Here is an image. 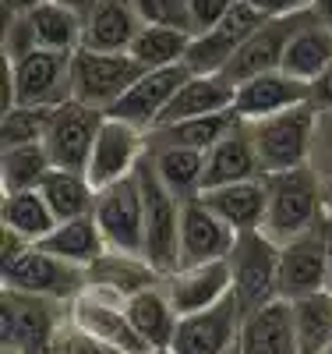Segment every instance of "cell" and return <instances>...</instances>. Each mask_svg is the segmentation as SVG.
Instances as JSON below:
<instances>
[{
    "instance_id": "6da1fadb",
    "label": "cell",
    "mask_w": 332,
    "mask_h": 354,
    "mask_svg": "<svg viewBox=\"0 0 332 354\" xmlns=\"http://www.w3.org/2000/svg\"><path fill=\"white\" fill-rule=\"evenodd\" d=\"M268 213L265 234L276 245H290L311 234L325 220V177L315 167H297L283 174H268Z\"/></svg>"
},
{
    "instance_id": "7a4b0ae2",
    "label": "cell",
    "mask_w": 332,
    "mask_h": 354,
    "mask_svg": "<svg viewBox=\"0 0 332 354\" xmlns=\"http://www.w3.org/2000/svg\"><path fill=\"white\" fill-rule=\"evenodd\" d=\"M75 100L71 82V53L57 50H36L21 61H4V110L14 106H64Z\"/></svg>"
},
{
    "instance_id": "3957f363",
    "label": "cell",
    "mask_w": 332,
    "mask_h": 354,
    "mask_svg": "<svg viewBox=\"0 0 332 354\" xmlns=\"http://www.w3.org/2000/svg\"><path fill=\"white\" fill-rule=\"evenodd\" d=\"M68 319H71V305L4 290L0 294V351L50 354Z\"/></svg>"
},
{
    "instance_id": "277c9868",
    "label": "cell",
    "mask_w": 332,
    "mask_h": 354,
    "mask_svg": "<svg viewBox=\"0 0 332 354\" xmlns=\"http://www.w3.org/2000/svg\"><path fill=\"white\" fill-rule=\"evenodd\" d=\"M135 181L141 188V205H145V262L153 266L159 277H170L180 270V202L153 170V163L141 160L135 170Z\"/></svg>"
},
{
    "instance_id": "5b68a950",
    "label": "cell",
    "mask_w": 332,
    "mask_h": 354,
    "mask_svg": "<svg viewBox=\"0 0 332 354\" xmlns=\"http://www.w3.org/2000/svg\"><path fill=\"white\" fill-rule=\"evenodd\" d=\"M318 113L311 103L283 110L276 117L251 124V142L262 163V174H283L297 167H311V145H315Z\"/></svg>"
},
{
    "instance_id": "8992f818",
    "label": "cell",
    "mask_w": 332,
    "mask_h": 354,
    "mask_svg": "<svg viewBox=\"0 0 332 354\" xmlns=\"http://www.w3.org/2000/svg\"><path fill=\"white\" fill-rule=\"evenodd\" d=\"M0 283H4V290H18V294H32V298L71 305L85 290V270L50 255L39 245H28L21 255L0 262Z\"/></svg>"
},
{
    "instance_id": "52a82bcc",
    "label": "cell",
    "mask_w": 332,
    "mask_h": 354,
    "mask_svg": "<svg viewBox=\"0 0 332 354\" xmlns=\"http://www.w3.org/2000/svg\"><path fill=\"white\" fill-rule=\"evenodd\" d=\"M226 266L233 277V298L244 315L280 298V245L265 230L240 234Z\"/></svg>"
},
{
    "instance_id": "ba28073f",
    "label": "cell",
    "mask_w": 332,
    "mask_h": 354,
    "mask_svg": "<svg viewBox=\"0 0 332 354\" xmlns=\"http://www.w3.org/2000/svg\"><path fill=\"white\" fill-rule=\"evenodd\" d=\"M145 75V68L131 53H96L78 46L71 53V82H75V100L110 113L124 93Z\"/></svg>"
},
{
    "instance_id": "9c48e42d",
    "label": "cell",
    "mask_w": 332,
    "mask_h": 354,
    "mask_svg": "<svg viewBox=\"0 0 332 354\" xmlns=\"http://www.w3.org/2000/svg\"><path fill=\"white\" fill-rule=\"evenodd\" d=\"M311 18V8L308 11H297V15H286V18H268L255 28V36L237 50V57L219 71V78L237 88L258 75H268V71H280L283 68V57H286V46L290 39L304 28V21Z\"/></svg>"
},
{
    "instance_id": "30bf717a",
    "label": "cell",
    "mask_w": 332,
    "mask_h": 354,
    "mask_svg": "<svg viewBox=\"0 0 332 354\" xmlns=\"http://www.w3.org/2000/svg\"><path fill=\"white\" fill-rule=\"evenodd\" d=\"M103 124H106V113L85 106L78 100L57 106L53 117H50L46 138H43L53 167L85 174L88 170V156H92V145H96Z\"/></svg>"
},
{
    "instance_id": "8fae6325",
    "label": "cell",
    "mask_w": 332,
    "mask_h": 354,
    "mask_svg": "<svg viewBox=\"0 0 332 354\" xmlns=\"http://www.w3.org/2000/svg\"><path fill=\"white\" fill-rule=\"evenodd\" d=\"M92 216L103 230L110 252H128V255L145 259V205H141V188L135 177L103 188L96 195Z\"/></svg>"
},
{
    "instance_id": "7c38bea8",
    "label": "cell",
    "mask_w": 332,
    "mask_h": 354,
    "mask_svg": "<svg viewBox=\"0 0 332 354\" xmlns=\"http://www.w3.org/2000/svg\"><path fill=\"white\" fill-rule=\"evenodd\" d=\"M240 330H244V308L230 294L226 301L180 319L170 351L173 354H237Z\"/></svg>"
},
{
    "instance_id": "4fadbf2b",
    "label": "cell",
    "mask_w": 332,
    "mask_h": 354,
    "mask_svg": "<svg viewBox=\"0 0 332 354\" xmlns=\"http://www.w3.org/2000/svg\"><path fill=\"white\" fill-rule=\"evenodd\" d=\"M145 153H148V135L145 131L106 117V124H103V131L92 145V156H88L85 177L92 181L96 192H103L110 185H120V181H128V177H135Z\"/></svg>"
},
{
    "instance_id": "5bb4252c",
    "label": "cell",
    "mask_w": 332,
    "mask_h": 354,
    "mask_svg": "<svg viewBox=\"0 0 332 354\" xmlns=\"http://www.w3.org/2000/svg\"><path fill=\"white\" fill-rule=\"evenodd\" d=\"M262 21H268V18H262L258 11H251L248 4H240V0H237V8L219 25H213L208 32H202V36L191 39L188 57H184L188 71L191 75H219L237 57V50L255 36V28Z\"/></svg>"
},
{
    "instance_id": "9a60e30c",
    "label": "cell",
    "mask_w": 332,
    "mask_h": 354,
    "mask_svg": "<svg viewBox=\"0 0 332 354\" xmlns=\"http://www.w3.org/2000/svg\"><path fill=\"white\" fill-rule=\"evenodd\" d=\"M329 287V255H325V220L311 234L290 245H280V298L300 301Z\"/></svg>"
},
{
    "instance_id": "2e32d148",
    "label": "cell",
    "mask_w": 332,
    "mask_h": 354,
    "mask_svg": "<svg viewBox=\"0 0 332 354\" xmlns=\"http://www.w3.org/2000/svg\"><path fill=\"white\" fill-rule=\"evenodd\" d=\"M188 78H191L188 64L145 71V75L128 88V93H124V100H120L106 117H113V121H124V124H131V128H138V131H145V135L156 131L163 110L170 106L173 93H177V88L184 85Z\"/></svg>"
},
{
    "instance_id": "e0dca14e",
    "label": "cell",
    "mask_w": 332,
    "mask_h": 354,
    "mask_svg": "<svg viewBox=\"0 0 332 354\" xmlns=\"http://www.w3.org/2000/svg\"><path fill=\"white\" fill-rule=\"evenodd\" d=\"M163 294L173 305V312L184 315H198L205 308H213L219 301H226L233 294V277L226 262H205V266H180L170 277H163Z\"/></svg>"
},
{
    "instance_id": "ac0fdd59",
    "label": "cell",
    "mask_w": 332,
    "mask_h": 354,
    "mask_svg": "<svg viewBox=\"0 0 332 354\" xmlns=\"http://www.w3.org/2000/svg\"><path fill=\"white\" fill-rule=\"evenodd\" d=\"M71 322L117 354H148L153 351L131 326L128 308L110 301V298H99L92 290H81V298L71 301Z\"/></svg>"
},
{
    "instance_id": "d6986e66",
    "label": "cell",
    "mask_w": 332,
    "mask_h": 354,
    "mask_svg": "<svg viewBox=\"0 0 332 354\" xmlns=\"http://www.w3.org/2000/svg\"><path fill=\"white\" fill-rule=\"evenodd\" d=\"M233 245H237V230L208 209L202 195L184 202V213H180V266L226 262Z\"/></svg>"
},
{
    "instance_id": "ffe728a7",
    "label": "cell",
    "mask_w": 332,
    "mask_h": 354,
    "mask_svg": "<svg viewBox=\"0 0 332 354\" xmlns=\"http://www.w3.org/2000/svg\"><path fill=\"white\" fill-rule=\"evenodd\" d=\"M308 93H311L308 82H300L286 71H268V75H258V78L233 88V113L240 117V121L255 124V121L276 117L283 110L304 106Z\"/></svg>"
},
{
    "instance_id": "44dd1931",
    "label": "cell",
    "mask_w": 332,
    "mask_h": 354,
    "mask_svg": "<svg viewBox=\"0 0 332 354\" xmlns=\"http://www.w3.org/2000/svg\"><path fill=\"white\" fill-rule=\"evenodd\" d=\"M163 277L148 266L141 255H128V252H106L103 259H96L85 270V290L110 298L117 305H128L135 294L159 287Z\"/></svg>"
},
{
    "instance_id": "7402d4cb",
    "label": "cell",
    "mask_w": 332,
    "mask_h": 354,
    "mask_svg": "<svg viewBox=\"0 0 332 354\" xmlns=\"http://www.w3.org/2000/svg\"><path fill=\"white\" fill-rule=\"evenodd\" d=\"M141 25L145 21L135 11L131 0H99V4L85 15L81 46L96 50V53H131Z\"/></svg>"
},
{
    "instance_id": "603a6c76",
    "label": "cell",
    "mask_w": 332,
    "mask_h": 354,
    "mask_svg": "<svg viewBox=\"0 0 332 354\" xmlns=\"http://www.w3.org/2000/svg\"><path fill=\"white\" fill-rule=\"evenodd\" d=\"M255 177H265V174H262L255 142H251V124L237 121L233 131L205 153V192L240 185V181H255Z\"/></svg>"
},
{
    "instance_id": "cb8c5ba5",
    "label": "cell",
    "mask_w": 332,
    "mask_h": 354,
    "mask_svg": "<svg viewBox=\"0 0 332 354\" xmlns=\"http://www.w3.org/2000/svg\"><path fill=\"white\" fill-rule=\"evenodd\" d=\"M237 354H300L290 301L276 298V301L262 305L258 312L244 315Z\"/></svg>"
},
{
    "instance_id": "d4e9b609",
    "label": "cell",
    "mask_w": 332,
    "mask_h": 354,
    "mask_svg": "<svg viewBox=\"0 0 332 354\" xmlns=\"http://www.w3.org/2000/svg\"><path fill=\"white\" fill-rule=\"evenodd\" d=\"M202 202L219 220H226L240 238V234H255L265 227L268 185H265V177H255V181H240V185H226V188H208V192H202Z\"/></svg>"
},
{
    "instance_id": "484cf974",
    "label": "cell",
    "mask_w": 332,
    "mask_h": 354,
    "mask_svg": "<svg viewBox=\"0 0 332 354\" xmlns=\"http://www.w3.org/2000/svg\"><path fill=\"white\" fill-rule=\"evenodd\" d=\"M233 110V88L219 78V75H191L184 85L173 93L170 106L163 110L159 124H180V121H195V117H208V113H223ZM153 135V131H148Z\"/></svg>"
},
{
    "instance_id": "4316f807",
    "label": "cell",
    "mask_w": 332,
    "mask_h": 354,
    "mask_svg": "<svg viewBox=\"0 0 332 354\" xmlns=\"http://www.w3.org/2000/svg\"><path fill=\"white\" fill-rule=\"evenodd\" d=\"M145 160L153 163L156 177L180 198L191 202L205 192V153L180 149V145H153L148 142Z\"/></svg>"
},
{
    "instance_id": "83f0119b",
    "label": "cell",
    "mask_w": 332,
    "mask_h": 354,
    "mask_svg": "<svg viewBox=\"0 0 332 354\" xmlns=\"http://www.w3.org/2000/svg\"><path fill=\"white\" fill-rule=\"evenodd\" d=\"M39 248H46L50 255L64 259V262H71V266H81V270H88L96 259H103V255L110 252V248H106V238H103V230H99V223H96L92 213L78 216V220L57 223L50 238L39 241Z\"/></svg>"
},
{
    "instance_id": "f1b7e54d",
    "label": "cell",
    "mask_w": 332,
    "mask_h": 354,
    "mask_svg": "<svg viewBox=\"0 0 332 354\" xmlns=\"http://www.w3.org/2000/svg\"><path fill=\"white\" fill-rule=\"evenodd\" d=\"M128 308V319L131 326L138 330V337L153 347V351H170L173 337H177V322L180 315L173 312V305L166 301L163 294V283L159 287H148L141 294H135V298L124 305Z\"/></svg>"
},
{
    "instance_id": "f546056e",
    "label": "cell",
    "mask_w": 332,
    "mask_h": 354,
    "mask_svg": "<svg viewBox=\"0 0 332 354\" xmlns=\"http://www.w3.org/2000/svg\"><path fill=\"white\" fill-rule=\"evenodd\" d=\"M57 223L60 220L53 216V209L46 205L43 192H11V195H0V227L14 230L18 238H25L28 245L46 241Z\"/></svg>"
},
{
    "instance_id": "4dcf8cb0",
    "label": "cell",
    "mask_w": 332,
    "mask_h": 354,
    "mask_svg": "<svg viewBox=\"0 0 332 354\" xmlns=\"http://www.w3.org/2000/svg\"><path fill=\"white\" fill-rule=\"evenodd\" d=\"M329 68H332V32H329L325 25H318L315 15H311L304 21V28H300V32L290 39L280 71H286V75H293V78L311 85Z\"/></svg>"
},
{
    "instance_id": "1f68e13d",
    "label": "cell",
    "mask_w": 332,
    "mask_h": 354,
    "mask_svg": "<svg viewBox=\"0 0 332 354\" xmlns=\"http://www.w3.org/2000/svg\"><path fill=\"white\" fill-rule=\"evenodd\" d=\"M43 198H46V205L53 209V216L64 223V220H78V216H88L96 209V188H92V181H88L85 174H78V170H60V167H53L50 170V177L43 181Z\"/></svg>"
},
{
    "instance_id": "d6a6232c",
    "label": "cell",
    "mask_w": 332,
    "mask_h": 354,
    "mask_svg": "<svg viewBox=\"0 0 332 354\" xmlns=\"http://www.w3.org/2000/svg\"><path fill=\"white\" fill-rule=\"evenodd\" d=\"M240 117L233 110H223V113H208V117H195V121H180V124H166V128H156L148 135L153 145H180V149H195V153H208L216 142H223L233 124Z\"/></svg>"
},
{
    "instance_id": "836d02e7",
    "label": "cell",
    "mask_w": 332,
    "mask_h": 354,
    "mask_svg": "<svg viewBox=\"0 0 332 354\" xmlns=\"http://www.w3.org/2000/svg\"><path fill=\"white\" fill-rule=\"evenodd\" d=\"M28 21H32L36 32V46L39 50H57V53H75L81 46V32H85V18L68 11L57 0H46V4L28 11Z\"/></svg>"
},
{
    "instance_id": "e575fe53",
    "label": "cell",
    "mask_w": 332,
    "mask_h": 354,
    "mask_svg": "<svg viewBox=\"0 0 332 354\" xmlns=\"http://www.w3.org/2000/svg\"><path fill=\"white\" fill-rule=\"evenodd\" d=\"M53 170V160L46 145H14V149H0V192H39L43 181Z\"/></svg>"
},
{
    "instance_id": "d590c367",
    "label": "cell",
    "mask_w": 332,
    "mask_h": 354,
    "mask_svg": "<svg viewBox=\"0 0 332 354\" xmlns=\"http://www.w3.org/2000/svg\"><path fill=\"white\" fill-rule=\"evenodd\" d=\"M290 308H293L300 354H322L325 347H332V294L329 290L290 301Z\"/></svg>"
},
{
    "instance_id": "8d00e7d4",
    "label": "cell",
    "mask_w": 332,
    "mask_h": 354,
    "mask_svg": "<svg viewBox=\"0 0 332 354\" xmlns=\"http://www.w3.org/2000/svg\"><path fill=\"white\" fill-rule=\"evenodd\" d=\"M188 46H191V36H184V32L159 28V25H141V32L131 46V57L145 71H159V68L184 64Z\"/></svg>"
},
{
    "instance_id": "74e56055",
    "label": "cell",
    "mask_w": 332,
    "mask_h": 354,
    "mask_svg": "<svg viewBox=\"0 0 332 354\" xmlns=\"http://www.w3.org/2000/svg\"><path fill=\"white\" fill-rule=\"evenodd\" d=\"M50 106H14L0 113V149H14V145H39L50 128Z\"/></svg>"
},
{
    "instance_id": "f35d334b",
    "label": "cell",
    "mask_w": 332,
    "mask_h": 354,
    "mask_svg": "<svg viewBox=\"0 0 332 354\" xmlns=\"http://www.w3.org/2000/svg\"><path fill=\"white\" fill-rule=\"evenodd\" d=\"M135 11L141 15L145 25H159V28H173L195 39V21H191V8L188 0H131Z\"/></svg>"
},
{
    "instance_id": "ab89813d",
    "label": "cell",
    "mask_w": 332,
    "mask_h": 354,
    "mask_svg": "<svg viewBox=\"0 0 332 354\" xmlns=\"http://www.w3.org/2000/svg\"><path fill=\"white\" fill-rule=\"evenodd\" d=\"M36 32H32V21L28 15H14V18H4V61H21V57L36 53Z\"/></svg>"
},
{
    "instance_id": "60d3db41",
    "label": "cell",
    "mask_w": 332,
    "mask_h": 354,
    "mask_svg": "<svg viewBox=\"0 0 332 354\" xmlns=\"http://www.w3.org/2000/svg\"><path fill=\"white\" fill-rule=\"evenodd\" d=\"M50 354H117V351H110V347L99 344L96 337H88L85 330H78L75 322L68 319V322H64V330L57 333Z\"/></svg>"
},
{
    "instance_id": "b9f144b4",
    "label": "cell",
    "mask_w": 332,
    "mask_h": 354,
    "mask_svg": "<svg viewBox=\"0 0 332 354\" xmlns=\"http://www.w3.org/2000/svg\"><path fill=\"white\" fill-rule=\"evenodd\" d=\"M188 8H191V21H195V36H202L237 8V0H188Z\"/></svg>"
},
{
    "instance_id": "7bdbcfd3",
    "label": "cell",
    "mask_w": 332,
    "mask_h": 354,
    "mask_svg": "<svg viewBox=\"0 0 332 354\" xmlns=\"http://www.w3.org/2000/svg\"><path fill=\"white\" fill-rule=\"evenodd\" d=\"M311 167L325 177H332V113H318L315 124V145H311Z\"/></svg>"
},
{
    "instance_id": "ee69618b",
    "label": "cell",
    "mask_w": 332,
    "mask_h": 354,
    "mask_svg": "<svg viewBox=\"0 0 332 354\" xmlns=\"http://www.w3.org/2000/svg\"><path fill=\"white\" fill-rule=\"evenodd\" d=\"M240 4H248L262 18H286V15H297V11H308L311 0H240Z\"/></svg>"
},
{
    "instance_id": "f6af8a7d",
    "label": "cell",
    "mask_w": 332,
    "mask_h": 354,
    "mask_svg": "<svg viewBox=\"0 0 332 354\" xmlns=\"http://www.w3.org/2000/svg\"><path fill=\"white\" fill-rule=\"evenodd\" d=\"M308 103L315 106V113H332V68H329V71H322V75L311 82Z\"/></svg>"
},
{
    "instance_id": "bcb514c9",
    "label": "cell",
    "mask_w": 332,
    "mask_h": 354,
    "mask_svg": "<svg viewBox=\"0 0 332 354\" xmlns=\"http://www.w3.org/2000/svg\"><path fill=\"white\" fill-rule=\"evenodd\" d=\"M46 4V0H0V8H4V18H14V15H28L32 8Z\"/></svg>"
},
{
    "instance_id": "7dc6e473",
    "label": "cell",
    "mask_w": 332,
    "mask_h": 354,
    "mask_svg": "<svg viewBox=\"0 0 332 354\" xmlns=\"http://www.w3.org/2000/svg\"><path fill=\"white\" fill-rule=\"evenodd\" d=\"M311 15H315V21L318 25H325L329 32H332V0H311Z\"/></svg>"
},
{
    "instance_id": "c3c4849f",
    "label": "cell",
    "mask_w": 332,
    "mask_h": 354,
    "mask_svg": "<svg viewBox=\"0 0 332 354\" xmlns=\"http://www.w3.org/2000/svg\"><path fill=\"white\" fill-rule=\"evenodd\" d=\"M57 4H64L68 11H75V15H81V18H85L88 11H92V8L99 4V0H57Z\"/></svg>"
},
{
    "instance_id": "681fc988",
    "label": "cell",
    "mask_w": 332,
    "mask_h": 354,
    "mask_svg": "<svg viewBox=\"0 0 332 354\" xmlns=\"http://www.w3.org/2000/svg\"><path fill=\"white\" fill-rule=\"evenodd\" d=\"M325 255H329V294H332V216H325Z\"/></svg>"
},
{
    "instance_id": "f907efd6",
    "label": "cell",
    "mask_w": 332,
    "mask_h": 354,
    "mask_svg": "<svg viewBox=\"0 0 332 354\" xmlns=\"http://www.w3.org/2000/svg\"><path fill=\"white\" fill-rule=\"evenodd\" d=\"M325 216H332V177L325 181Z\"/></svg>"
},
{
    "instance_id": "816d5d0a",
    "label": "cell",
    "mask_w": 332,
    "mask_h": 354,
    "mask_svg": "<svg viewBox=\"0 0 332 354\" xmlns=\"http://www.w3.org/2000/svg\"><path fill=\"white\" fill-rule=\"evenodd\" d=\"M148 354H173V351H148Z\"/></svg>"
},
{
    "instance_id": "f5cc1de1",
    "label": "cell",
    "mask_w": 332,
    "mask_h": 354,
    "mask_svg": "<svg viewBox=\"0 0 332 354\" xmlns=\"http://www.w3.org/2000/svg\"><path fill=\"white\" fill-rule=\"evenodd\" d=\"M322 354H332V347H325V351H322Z\"/></svg>"
},
{
    "instance_id": "db71d44e",
    "label": "cell",
    "mask_w": 332,
    "mask_h": 354,
    "mask_svg": "<svg viewBox=\"0 0 332 354\" xmlns=\"http://www.w3.org/2000/svg\"><path fill=\"white\" fill-rule=\"evenodd\" d=\"M0 354H14V351H0Z\"/></svg>"
}]
</instances>
